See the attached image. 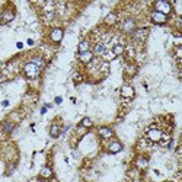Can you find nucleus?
<instances>
[{"instance_id": "1", "label": "nucleus", "mask_w": 182, "mask_h": 182, "mask_svg": "<svg viewBox=\"0 0 182 182\" xmlns=\"http://www.w3.org/2000/svg\"><path fill=\"white\" fill-rule=\"evenodd\" d=\"M24 73H25V76L28 77V79H35V77L39 74V67L37 66V64H34V63L31 61V63H28V64H25Z\"/></svg>"}, {"instance_id": "2", "label": "nucleus", "mask_w": 182, "mask_h": 182, "mask_svg": "<svg viewBox=\"0 0 182 182\" xmlns=\"http://www.w3.org/2000/svg\"><path fill=\"white\" fill-rule=\"evenodd\" d=\"M154 10H156V12H160V13H163V15H166V16H168V13H171V12H172V6H171V3L165 2V0H159V2H156V3H154Z\"/></svg>"}, {"instance_id": "3", "label": "nucleus", "mask_w": 182, "mask_h": 182, "mask_svg": "<svg viewBox=\"0 0 182 182\" xmlns=\"http://www.w3.org/2000/svg\"><path fill=\"white\" fill-rule=\"evenodd\" d=\"M147 137H149L150 141H153V143H159V141L163 139V133L159 128H150L147 131Z\"/></svg>"}, {"instance_id": "4", "label": "nucleus", "mask_w": 182, "mask_h": 182, "mask_svg": "<svg viewBox=\"0 0 182 182\" xmlns=\"http://www.w3.org/2000/svg\"><path fill=\"white\" fill-rule=\"evenodd\" d=\"M150 18H152V22L156 25H163V24H166L168 22V16L166 15H163L160 13V12H152V15H150Z\"/></svg>"}, {"instance_id": "5", "label": "nucleus", "mask_w": 182, "mask_h": 182, "mask_svg": "<svg viewBox=\"0 0 182 182\" xmlns=\"http://www.w3.org/2000/svg\"><path fill=\"white\" fill-rule=\"evenodd\" d=\"M122 31L124 32H134L135 29V20L133 19V18H127V19L122 22Z\"/></svg>"}, {"instance_id": "6", "label": "nucleus", "mask_w": 182, "mask_h": 182, "mask_svg": "<svg viewBox=\"0 0 182 182\" xmlns=\"http://www.w3.org/2000/svg\"><path fill=\"white\" fill-rule=\"evenodd\" d=\"M63 35H64V32H63L61 28H54L51 31V34H50V38H51L53 42H60L63 39Z\"/></svg>"}, {"instance_id": "7", "label": "nucleus", "mask_w": 182, "mask_h": 182, "mask_svg": "<svg viewBox=\"0 0 182 182\" xmlns=\"http://www.w3.org/2000/svg\"><path fill=\"white\" fill-rule=\"evenodd\" d=\"M134 87L130 86V85H124V86L121 87V96H124V98H133L134 96Z\"/></svg>"}, {"instance_id": "8", "label": "nucleus", "mask_w": 182, "mask_h": 182, "mask_svg": "<svg viewBox=\"0 0 182 182\" xmlns=\"http://www.w3.org/2000/svg\"><path fill=\"white\" fill-rule=\"evenodd\" d=\"M79 60H80L82 63H85V64H89V63L93 60V53L89 50V51H86V53L79 54Z\"/></svg>"}, {"instance_id": "9", "label": "nucleus", "mask_w": 182, "mask_h": 182, "mask_svg": "<svg viewBox=\"0 0 182 182\" xmlns=\"http://www.w3.org/2000/svg\"><path fill=\"white\" fill-rule=\"evenodd\" d=\"M147 34H149V29H146V28H139V29L135 28L134 32H133L135 39H144L147 37Z\"/></svg>"}, {"instance_id": "10", "label": "nucleus", "mask_w": 182, "mask_h": 182, "mask_svg": "<svg viewBox=\"0 0 182 182\" xmlns=\"http://www.w3.org/2000/svg\"><path fill=\"white\" fill-rule=\"evenodd\" d=\"M98 133H99V135H101L102 139H111L114 135V131L111 128H108V127H101Z\"/></svg>"}, {"instance_id": "11", "label": "nucleus", "mask_w": 182, "mask_h": 182, "mask_svg": "<svg viewBox=\"0 0 182 182\" xmlns=\"http://www.w3.org/2000/svg\"><path fill=\"white\" fill-rule=\"evenodd\" d=\"M121 150H122V144H121L120 141H112V143L109 144V147H108V152H109V153H118Z\"/></svg>"}, {"instance_id": "12", "label": "nucleus", "mask_w": 182, "mask_h": 182, "mask_svg": "<svg viewBox=\"0 0 182 182\" xmlns=\"http://www.w3.org/2000/svg\"><path fill=\"white\" fill-rule=\"evenodd\" d=\"M39 176L42 178V179H50V178L53 176V171L50 166H44L41 171H39Z\"/></svg>"}, {"instance_id": "13", "label": "nucleus", "mask_w": 182, "mask_h": 182, "mask_svg": "<svg viewBox=\"0 0 182 182\" xmlns=\"http://www.w3.org/2000/svg\"><path fill=\"white\" fill-rule=\"evenodd\" d=\"M15 19V13L12 12V10H5L3 13H2V20L3 22H12V20Z\"/></svg>"}, {"instance_id": "14", "label": "nucleus", "mask_w": 182, "mask_h": 182, "mask_svg": "<svg viewBox=\"0 0 182 182\" xmlns=\"http://www.w3.org/2000/svg\"><path fill=\"white\" fill-rule=\"evenodd\" d=\"M89 47H91V44H89V41H82V42L79 44V47H77V50H79V54H82V53H86V51H89Z\"/></svg>"}, {"instance_id": "15", "label": "nucleus", "mask_w": 182, "mask_h": 182, "mask_svg": "<svg viewBox=\"0 0 182 182\" xmlns=\"http://www.w3.org/2000/svg\"><path fill=\"white\" fill-rule=\"evenodd\" d=\"M60 133H61V130H60V127L58 125H51V128H50V135L53 137V139H57L58 135H60Z\"/></svg>"}, {"instance_id": "16", "label": "nucleus", "mask_w": 182, "mask_h": 182, "mask_svg": "<svg viewBox=\"0 0 182 182\" xmlns=\"http://www.w3.org/2000/svg\"><path fill=\"white\" fill-rule=\"evenodd\" d=\"M147 163H149V160L146 158H137V160H135V165H137L140 169L147 168Z\"/></svg>"}, {"instance_id": "17", "label": "nucleus", "mask_w": 182, "mask_h": 182, "mask_svg": "<svg viewBox=\"0 0 182 182\" xmlns=\"http://www.w3.org/2000/svg\"><path fill=\"white\" fill-rule=\"evenodd\" d=\"M105 24H106V25H114V24H117V15H115V13L106 15Z\"/></svg>"}, {"instance_id": "18", "label": "nucleus", "mask_w": 182, "mask_h": 182, "mask_svg": "<svg viewBox=\"0 0 182 182\" xmlns=\"http://www.w3.org/2000/svg\"><path fill=\"white\" fill-rule=\"evenodd\" d=\"M122 53H124V45H121V44H117V45L112 48V54H114L115 57H117V55H121Z\"/></svg>"}, {"instance_id": "19", "label": "nucleus", "mask_w": 182, "mask_h": 182, "mask_svg": "<svg viewBox=\"0 0 182 182\" xmlns=\"http://www.w3.org/2000/svg\"><path fill=\"white\" fill-rule=\"evenodd\" d=\"M105 51H106V48H105V45H104V44H96V45H95V53L96 54L102 55V54H105Z\"/></svg>"}, {"instance_id": "20", "label": "nucleus", "mask_w": 182, "mask_h": 182, "mask_svg": "<svg viewBox=\"0 0 182 182\" xmlns=\"http://www.w3.org/2000/svg\"><path fill=\"white\" fill-rule=\"evenodd\" d=\"M80 125L82 127H87V128H89V127H92V125H93V122H92V120L91 118H83V120L80 121Z\"/></svg>"}, {"instance_id": "21", "label": "nucleus", "mask_w": 182, "mask_h": 182, "mask_svg": "<svg viewBox=\"0 0 182 182\" xmlns=\"http://www.w3.org/2000/svg\"><path fill=\"white\" fill-rule=\"evenodd\" d=\"M15 128V125L12 122H3V130H5L6 133H12Z\"/></svg>"}, {"instance_id": "22", "label": "nucleus", "mask_w": 182, "mask_h": 182, "mask_svg": "<svg viewBox=\"0 0 182 182\" xmlns=\"http://www.w3.org/2000/svg\"><path fill=\"white\" fill-rule=\"evenodd\" d=\"M125 70H127V73H128V74H134L135 67H134V66H131V64H128V66L125 67Z\"/></svg>"}, {"instance_id": "23", "label": "nucleus", "mask_w": 182, "mask_h": 182, "mask_svg": "<svg viewBox=\"0 0 182 182\" xmlns=\"http://www.w3.org/2000/svg\"><path fill=\"white\" fill-rule=\"evenodd\" d=\"M15 168H16V166H15L13 163H10L9 168H7V171H6V175H12V172L15 171Z\"/></svg>"}, {"instance_id": "24", "label": "nucleus", "mask_w": 182, "mask_h": 182, "mask_svg": "<svg viewBox=\"0 0 182 182\" xmlns=\"http://www.w3.org/2000/svg\"><path fill=\"white\" fill-rule=\"evenodd\" d=\"M32 63H34V64H37L38 67H41V66H44V61H42V60H41V58H34V60H32Z\"/></svg>"}, {"instance_id": "25", "label": "nucleus", "mask_w": 182, "mask_h": 182, "mask_svg": "<svg viewBox=\"0 0 182 182\" xmlns=\"http://www.w3.org/2000/svg\"><path fill=\"white\" fill-rule=\"evenodd\" d=\"M2 106H9V101H7V99L2 101Z\"/></svg>"}, {"instance_id": "26", "label": "nucleus", "mask_w": 182, "mask_h": 182, "mask_svg": "<svg viewBox=\"0 0 182 182\" xmlns=\"http://www.w3.org/2000/svg\"><path fill=\"white\" fill-rule=\"evenodd\" d=\"M61 102H63V99L60 98V96H58V98H55V104H57V105H60Z\"/></svg>"}, {"instance_id": "27", "label": "nucleus", "mask_w": 182, "mask_h": 182, "mask_svg": "<svg viewBox=\"0 0 182 182\" xmlns=\"http://www.w3.org/2000/svg\"><path fill=\"white\" fill-rule=\"evenodd\" d=\"M16 47L20 50V48H24V44H22V42H18V44H16Z\"/></svg>"}]
</instances>
